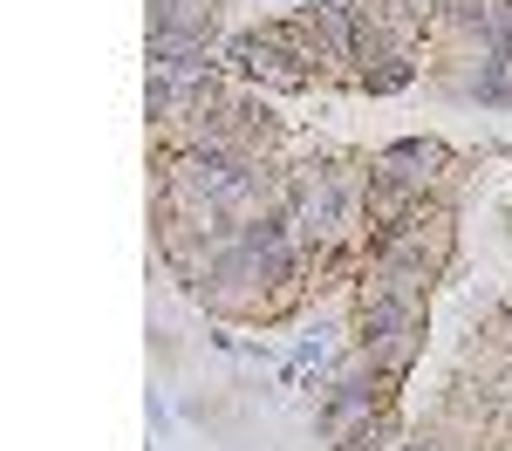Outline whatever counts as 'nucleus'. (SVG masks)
Here are the masks:
<instances>
[{"label":"nucleus","mask_w":512,"mask_h":451,"mask_svg":"<svg viewBox=\"0 0 512 451\" xmlns=\"http://www.w3.org/2000/svg\"><path fill=\"white\" fill-rule=\"evenodd\" d=\"M376 178H390V185H410L417 199H444L451 185H458V171L465 164L451 158L437 137H403V144H390V151H376Z\"/></svg>","instance_id":"1"},{"label":"nucleus","mask_w":512,"mask_h":451,"mask_svg":"<svg viewBox=\"0 0 512 451\" xmlns=\"http://www.w3.org/2000/svg\"><path fill=\"white\" fill-rule=\"evenodd\" d=\"M226 62H233L246 82H267V89H308V82H315L308 69H301V62H294V55H287V48H280L274 35H267V28H253V35H233Z\"/></svg>","instance_id":"2"},{"label":"nucleus","mask_w":512,"mask_h":451,"mask_svg":"<svg viewBox=\"0 0 512 451\" xmlns=\"http://www.w3.org/2000/svg\"><path fill=\"white\" fill-rule=\"evenodd\" d=\"M151 35H185L205 41L219 35V0H151Z\"/></svg>","instance_id":"3"},{"label":"nucleus","mask_w":512,"mask_h":451,"mask_svg":"<svg viewBox=\"0 0 512 451\" xmlns=\"http://www.w3.org/2000/svg\"><path fill=\"white\" fill-rule=\"evenodd\" d=\"M355 349H369V363L390 376L396 390H403V376H410V363H417V349H424V322L403 328V335H383V342H355Z\"/></svg>","instance_id":"4"}]
</instances>
